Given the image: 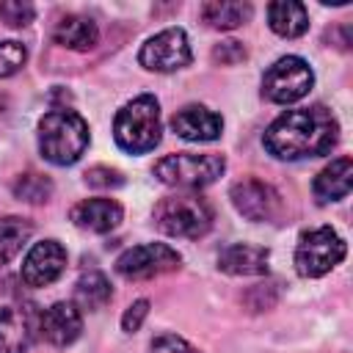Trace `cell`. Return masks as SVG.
<instances>
[{
    "label": "cell",
    "instance_id": "cell-18",
    "mask_svg": "<svg viewBox=\"0 0 353 353\" xmlns=\"http://www.w3.org/2000/svg\"><path fill=\"white\" fill-rule=\"evenodd\" d=\"M52 41L69 50H91L99 41V28L91 17L83 14H66L52 28Z\"/></svg>",
    "mask_w": 353,
    "mask_h": 353
},
{
    "label": "cell",
    "instance_id": "cell-7",
    "mask_svg": "<svg viewBox=\"0 0 353 353\" xmlns=\"http://www.w3.org/2000/svg\"><path fill=\"white\" fill-rule=\"evenodd\" d=\"M314 85L312 66L298 55L279 58L262 77V97L276 105H292L303 99Z\"/></svg>",
    "mask_w": 353,
    "mask_h": 353
},
{
    "label": "cell",
    "instance_id": "cell-21",
    "mask_svg": "<svg viewBox=\"0 0 353 353\" xmlns=\"http://www.w3.org/2000/svg\"><path fill=\"white\" fill-rule=\"evenodd\" d=\"M74 298H77V303H80L83 309L97 312V309H102V306L110 303L113 287H110V281H108L105 273L88 270V273H83V276L77 279V284H74Z\"/></svg>",
    "mask_w": 353,
    "mask_h": 353
},
{
    "label": "cell",
    "instance_id": "cell-11",
    "mask_svg": "<svg viewBox=\"0 0 353 353\" xmlns=\"http://www.w3.org/2000/svg\"><path fill=\"white\" fill-rule=\"evenodd\" d=\"M39 312L30 303L0 309V353H25L39 334Z\"/></svg>",
    "mask_w": 353,
    "mask_h": 353
},
{
    "label": "cell",
    "instance_id": "cell-2",
    "mask_svg": "<svg viewBox=\"0 0 353 353\" xmlns=\"http://www.w3.org/2000/svg\"><path fill=\"white\" fill-rule=\"evenodd\" d=\"M88 124L80 113L55 108L39 121V152L52 165H72L88 149Z\"/></svg>",
    "mask_w": 353,
    "mask_h": 353
},
{
    "label": "cell",
    "instance_id": "cell-9",
    "mask_svg": "<svg viewBox=\"0 0 353 353\" xmlns=\"http://www.w3.org/2000/svg\"><path fill=\"white\" fill-rule=\"evenodd\" d=\"M193 61L190 44H188V33L182 28H165L154 36H149L138 52V63L149 72H176L185 69Z\"/></svg>",
    "mask_w": 353,
    "mask_h": 353
},
{
    "label": "cell",
    "instance_id": "cell-4",
    "mask_svg": "<svg viewBox=\"0 0 353 353\" xmlns=\"http://www.w3.org/2000/svg\"><path fill=\"white\" fill-rule=\"evenodd\" d=\"M152 215L157 229L171 237L199 240L212 229V204L199 190H179L160 199Z\"/></svg>",
    "mask_w": 353,
    "mask_h": 353
},
{
    "label": "cell",
    "instance_id": "cell-25",
    "mask_svg": "<svg viewBox=\"0 0 353 353\" xmlns=\"http://www.w3.org/2000/svg\"><path fill=\"white\" fill-rule=\"evenodd\" d=\"M36 17V8L30 3H22V0H6L0 3V19L8 25V28H25L30 25Z\"/></svg>",
    "mask_w": 353,
    "mask_h": 353
},
{
    "label": "cell",
    "instance_id": "cell-14",
    "mask_svg": "<svg viewBox=\"0 0 353 353\" xmlns=\"http://www.w3.org/2000/svg\"><path fill=\"white\" fill-rule=\"evenodd\" d=\"M83 331V314L74 303L69 301H58L50 309H44V314L39 317V334L58 347L72 345Z\"/></svg>",
    "mask_w": 353,
    "mask_h": 353
},
{
    "label": "cell",
    "instance_id": "cell-5",
    "mask_svg": "<svg viewBox=\"0 0 353 353\" xmlns=\"http://www.w3.org/2000/svg\"><path fill=\"white\" fill-rule=\"evenodd\" d=\"M226 171L223 154H193V152H176L165 154L154 163V176L179 190H199L221 179Z\"/></svg>",
    "mask_w": 353,
    "mask_h": 353
},
{
    "label": "cell",
    "instance_id": "cell-22",
    "mask_svg": "<svg viewBox=\"0 0 353 353\" xmlns=\"http://www.w3.org/2000/svg\"><path fill=\"white\" fill-rule=\"evenodd\" d=\"M30 234H33V223L28 218H19V215L0 218V268L8 265L22 251Z\"/></svg>",
    "mask_w": 353,
    "mask_h": 353
},
{
    "label": "cell",
    "instance_id": "cell-19",
    "mask_svg": "<svg viewBox=\"0 0 353 353\" xmlns=\"http://www.w3.org/2000/svg\"><path fill=\"white\" fill-rule=\"evenodd\" d=\"M268 25L276 36L284 39H298L309 30V14L303 3L295 0H279L268 6Z\"/></svg>",
    "mask_w": 353,
    "mask_h": 353
},
{
    "label": "cell",
    "instance_id": "cell-29",
    "mask_svg": "<svg viewBox=\"0 0 353 353\" xmlns=\"http://www.w3.org/2000/svg\"><path fill=\"white\" fill-rule=\"evenodd\" d=\"M146 314H149V301H146V298H141V301H135V303H130V306H127V312L121 314V328H124L127 334H132V331H138V328L143 325V320H146Z\"/></svg>",
    "mask_w": 353,
    "mask_h": 353
},
{
    "label": "cell",
    "instance_id": "cell-13",
    "mask_svg": "<svg viewBox=\"0 0 353 353\" xmlns=\"http://www.w3.org/2000/svg\"><path fill=\"white\" fill-rule=\"evenodd\" d=\"M171 130L185 141L207 143V141H218L221 138L223 119L215 110L204 108V105H185L171 116Z\"/></svg>",
    "mask_w": 353,
    "mask_h": 353
},
{
    "label": "cell",
    "instance_id": "cell-16",
    "mask_svg": "<svg viewBox=\"0 0 353 353\" xmlns=\"http://www.w3.org/2000/svg\"><path fill=\"white\" fill-rule=\"evenodd\" d=\"M270 251L254 243H232L218 254V268L229 276H262L268 273Z\"/></svg>",
    "mask_w": 353,
    "mask_h": 353
},
{
    "label": "cell",
    "instance_id": "cell-24",
    "mask_svg": "<svg viewBox=\"0 0 353 353\" xmlns=\"http://www.w3.org/2000/svg\"><path fill=\"white\" fill-rule=\"evenodd\" d=\"M28 61V47L19 41H0V77L19 72Z\"/></svg>",
    "mask_w": 353,
    "mask_h": 353
},
{
    "label": "cell",
    "instance_id": "cell-1",
    "mask_svg": "<svg viewBox=\"0 0 353 353\" xmlns=\"http://www.w3.org/2000/svg\"><path fill=\"white\" fill-rule=\"evenodd\" d=\"M339 141V121L325 105L284 110L265 130V149L279 160H306L328 154Z\"/></svg>",
    "mask_w": 353,
    "mask_h": 353
},
{
    "label": "cell",
    "instance_id": "cell-20",
    "mask_svg": "<svg viewBox=\"0 0 353 353\" xmlns=\"http://www.w3.org/2000/svg\"><path fill=\"white\" fill-rule=\"evenodd\" d=\"M199 14L215 30H234V28H240L251 19L254 6L240 3V0H210L199 8Z\"/></svg>",
    "mask_w": 353,
    "mask_h": 353
},
{
    "label": "cell",
    "instance_id": "cell-23",
    "mask_svg": "<svg viewBox=\"0 0 353 353\" xmlns=\"http://www.w3.org/2000/svg\"><path fill=\"white\" fill-rule=\"evenodd\" d=\"M14 196L19 201H28V204H44L50 196H52V179L39 174V171H25L14 179L11 185Z\"/></svg>",
    "mask_w": 353,
    "mask_h": 353
},
{
    "label": "cell",
    "instance_id": "cell-12",
    "mask_svg": "<svg viewBox=\"0 0 353 353\" xmlns=\"http://www.w3.org/2000/svg\"><path fill=\"white\" fill-rule=\"evenodd\" d=\"M63 270H66V248L58 240H41L22 259L19 276L28 287H50Z\"/></svg>",
    "mask_w": 353,
    "mask_h": 353
},
{
    "label": "cell",
    "instance_id": "cell-17",
    "mask_svg": "<svg viewBox=\"0 0 353 353\" xmlns=\"http://www.w3.org/2000/svg\"><path fill=\"white\" fill-rule=\"evenodd\" d=\"M350 188H353V160H350L347 154L331 160V163L314 176V185H312L317 201H323V204H325V201H339V199H345V196L350 193Z\"/></svg>",
    "mask_w": 353,
    "mask_h": 353
},
{
    "label": "cell",
    "instance_id": "cell-15",
    "mask_svg": "<svg viewBox=\"0 0 353 353\" xmlns=\"http://www.w3.org/2000/svg\"><path fill=\"white\" fill-rule=\"evenodd\" d=\"M69 218L77 229L105 234L121 223L124 210L116 199H83L69 210Z\"/></svg>",
    "mask_w": 353,
    "mask_h": 353
},
{
    "label": "cell",
    "instance_id": "cell-26",
    "mask_svg": "<svg viewBox=\"0 0 353 353\" xmlns=\"http://www.w3.org/2000/svg\"><path fill=\"white\" fill-rule=\"evenodd\" d=\"M83 176H85V185L102 188V190H110V188H121L124 185V174L116 171V168H110V165H94Z\"/></svg>",
    "mask_w": 353,
    "mask_h": 353
},
{
    "label": "cell",
    "instance_id": "cell-10",
    "mask_svg": "<svg viewBox=\"0 0 353 353\" xmlns=\"http://www.w3.org/2000/svg\"><path fill=\"white\" fill-rule=\"evenodd\" d=\"M232 204L234 210L248 218V221H276L279 212H281V196L273 185L262 182V179H240L232 185Z\"/></svg>",
    "mask_w": 353,
    "mask_h": 353
},
{
    "label": "cell",
    "instance_id": "cell-28",
    "mask_svg": "<svg viewBox=\"0 0 353 353\" xmlns=\"http://www.w3.org/2000/svg\"><path fill=\"white\" fill-rule=\"evenodd\" d=\"M152 353H199V350L176 334H160L152 339Z\"/></svg>",
    "mask_w": 353,
    "mask_h": 353
},
{
    "label": "cell",
    "instance_id": "cell-3",
    "mask_svg": "<svg viewBox=\"0 0 353 353\" xmlns=\"http://www.w3.org/2000/svg\"><path fill=\"white\" fill-rule=\"evenodd\" d=\"M113 138L127 154H146L163 138L160 102L152 94H141L119 108L113 119Z\"/></svg>",
    "mask_w": 353,
    "mask_h": 353
},
{
    "label": "cell",
    "instance_id": "cell-6",
    "mask_svg": "<svg viewBox=\"0 0 353 353\" xmlns=\"http://www.w3.org/2000/svg\"><path fill=\"white\" fill-rule=\"evenodd\" d=\"M347 254L345 240L331 226H314L298 237L295 245V270L303 279H317L334 270Z\"/></svg>",
    "mask_w": 353,
    "mask_h": 353
},
{
    "label": "cell",
    "instance_id": "cell-27",
    "mask_svg": "<svg viewBox=\"0 0 353 353\" xmlns=\"http://www.w3.org/2000/svg\"><path fill=\"white\" fill-rule=\"evenodd\" d=\"M245 55L248 52H245L243 41H234V39H226V41L215 44V50H212V61L221 66H234V63L245 61Z\"/></svg>",
    "mask_w": 353,
    "mask_h": 353
},
{
    "label": "cell",
    "instance_id": "cell-8",
    "mask_svg": "<svg viewBox=\"0 0 353 353\" xmlns=\"http://www.w3.org/2000/svg\"><path fill=\"white\" fill-rule=\"evenodd\" d=\"M182 262L179 251H174L165 243H141L127 248L119 259H116V273L127 281H146L163 273L176 270Z\"/></svg>",
    "mask_w": 353,
    "mask_h": 353
}]
</instances>
